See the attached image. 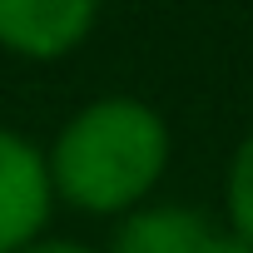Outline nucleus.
I'll list each match as a JSON object with an SVG mask.
<instances>
[{"label":"nucleus","instance_id":"obj_1","mask_svg":"<svg viewBox=\"0 0 253 253\" xmlns=\"http://www.w3.org/2000/svg\"><path fill=\"white\" fill-rule=\"evenodd\" d=\"M174 164L169 114L144 94H94L60 119L45 144V169L60 209L84 218H124L149 204Z\"/></svg>","mask_w":253,"mask_h":253},{"label":"nucleus","instance_id":"obj_2","mask_svg":"<svg viewBox=\"0 0 253 253\" xmlns=\"http://www.w3.org/2000/svg\"><path fill=\"white\" fill-rule=\"evenodd\" d=\"M55 189L45 169V144L15 124H0V253H15L50 233Z\"/></svg>","mask_w":253,"mask_h":253},{"label":"nucleus","instance_id":"obj_3","mask_svg":"<svg viewBox=\"0 0 253 253\" xmlns=\"http://www.w3.org/2000/svg\"><path fill=\"white\" fill-rule=\"evenodd\" d=\"M99 5L104 0H0V55L60 65L94 35Z\"/></svg>","mask_w":253,"mask_h":253},{"label":"nucleus","instance_id":"obj_4","mask_svg":"<svg viewBox=\"0 0 253 253\" xmlns=\"http://www.w3.org/2000/svg\"><path fill=\"white\" fill-rule=\"evenodd\" d=\"M209 233H213V218L204 209L179 199H149L124 218H114L104 253H199Z\"/></svg>","mask_w":253,"mask_h":253},{"label":"nucleus","instance_id":"obj_5","mask_svg":"<svg viewBox=\"0 0 253 253\" xmlns=\"http://www.w3.org/2000/svg\"><path fill=\"white\" fill-rule=\"evenodd\" d=\"M218 213H223V228L253 248V129H243L238 144L228 149L223 184H218Z\"/></svg>","mask_w":253,"mask_h":253},{"label":"nucleus","instance_id":"obj_6","mask_svg":"<svg viewBox=\"0 0 253 253\" xmlns=\"http://www.w3.org/2000/svg\"><path fill=\"white\" fill-rule=\"evenodd\" d=\"M15 253H104V248H94V243H84V238H70V233H40L35 243H25V248H15Z\"/></svg>","mask_w":253,"mask_h":253},{"label":"nucleus","instance_id":"obj_7","mask_svg":"<svg viewBox=\"0 0 253 253\" xmlns=\"http://www.w3.org/2000/svg\"><path fill=\"white\" fill-rule=\"evenodd\" d=\"M199 253H253V248H248L243 238H233L223 223H213V233L204 238V248H199Z\"/></svg>","mask_w":253,"mask_h":253}]
</instances>
